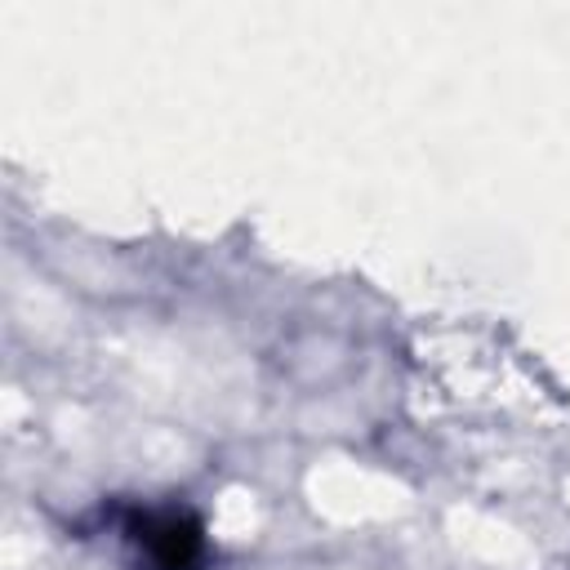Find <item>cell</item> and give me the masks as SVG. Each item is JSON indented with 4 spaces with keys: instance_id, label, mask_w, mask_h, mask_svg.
Segmentation results:
<instances>
[{
    "instance_id": "6da1fadb",
    "label": "cell",
    "mask_w": 570,
    "mask_h": 570,
    "mask_svg": "<svg viewBox=\"0 0 570 570\" xmlns=\"http://www.w3.org/2000/svg\"><path fill=\"white\" fill-rule=\"evenodd\" d=\"M120 543L134 570L205 566V525L187 508H129L120 517Z\"/></svg>"
}]
</instances>
